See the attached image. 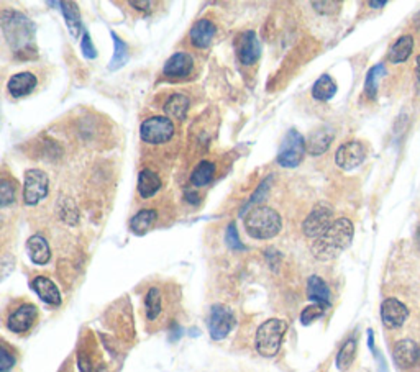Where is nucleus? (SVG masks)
Segmentation results:
<instances>
[{
	"label": "nucleus",
	"instance_id": "f257e3e1",
	"mask_svg": "<svg viewBox=\"0 0 420 372\" xmlns=\"http://www.w3.org/2000/svg\"><path fill=\"white\" fill-rule=\"evenodd\" d=\"M353 233H355V228L350 220L337 218L322 236L312 241L311 252L313 258L318 261L335 259L351 245Z\"/></svg>",
	"mask_w": 420,
	"mask_h": 372
},
{
	"label": "nucleus",
	"instance_id": "f03ea898",
	"mask_svg": "<svg viewBox=\"0 0 420 372\" xmlns=\"http://www.w3.org/2000/svg\"><path fill=\"white\" fill-rule=\"evenodd\" d=\"M0 24H2L3 35H6L7 43L10 44L12 50L20 55L21 51L28 56V51H35V25L32 20L26 19L24 13L3 10L0 15Z\"/></svg>",
	"mask_w": 420,
	"mask_h": 372
},
{
	"label": "nucleus",
	"instance_id": "7ed1b4c3",
	"mask_svg": "<svg viewBox=\"0 0 420 372\" xmlns=\"http://www.w3.org/2000/svg\"><path fill=\"white\" fill-rule=\"evenodd\" d=\"M245 228L255 240H271L282 228L281 215L271 207L258 205L246 215Z\"/></svg>",
	"mask_w": 420,
	"mask_h": 372
},
{
	"label": "nucleus",
	"instance_id": "20e7f679",
	"mask_svg": "<svg viewBox=\"0 0 420 372\" xmlns=\"http://www.w3.org/2000/svg\"><path fill=\"white\" fill-rule=\"evenodd\" d=\"M287 331V323L280 318H271V320L264 322L256 331V351L262 354L263 357H274L280 353L282 338H284Z\"/></svg>",
	"mask_w": 420,
	"mask_h": 372
},
{
	"label": "nucleus",
	"instance_id": "39448f33",
	"mask_svg": "<svg viewBox=\"0 0 420 372\" xmlns=\"http://www.w3.org/2000/svg\"><path fill=\"white\" fill-rule=\"evenodd\" d=\"M306 151V138H304L295 128H291L284 135V138H282L276 161L280 166L287 167V169L291 167V169H293V167H298L300 162H302Z\"/></svg>",
	"mask_w": 420,
	"mask_h": 372
},
{
	"label": "nucleus",
	"instance_id": "423d86ee",
	"mask_svg": "<svg viewBox=\"0 0 420 372\" xmlns=\"http://www.w3.org/2000/svg\"><path fill=\"white\" fill-rule=\"evenodd\" d=\"M140 136L148 145H165L174 136V125L167 117H152L141 123Z\"/></svg>",
	"mask_w": 420,
	"mask_h": 372
},
{
	"label": "nucleus",
	"instance_id": "0eeeda50",
	"mask_svg": "<svg viewBox=\"0 0 420 372\" xmlns=\"http://www.w3.org/2000/svg\"><path fill=\"white\" fill-rule=\"evenodd\" d=\"M50 179L42 169H28L25 172L24 183V202L26 205H37L48 196Z\"/></svg>",
	"mask_w": 420,
	"mask_h": 372
},
{
	"label": "nucleus",
	"instance_id": "6e6552de",
	"mask_svg": "<svg viewBox=\"0 0 420 372\" xmlns=\"http://www.w3.org/2000/svg\"><path fill=\"white\" fill-rule=\"evenodd\" d=\"M331 216H334L331 207L327 205V203H318V205L312 208V212L307 215V218L304 220V234H306L307 238H312V240H317V238L322 236V234L330 228V225L334 223Z\"/></svg>",
	"mask_w": 420,
	"mask_h": 372
},
{
	"label": "nucleus",
	"instance_id": "1a4fd4ad",
	"mask_svg": "<svg viewBox=\"0 0 420 372\" xmlns=\"http://www.w3.org/2000/svg\"><path fill=\"white\" fill-rule=\"evenodd\" d=\"M237 318L233 315V312L225 305L217 304L210 308V315H209V333L212 336V340L220 341L223 338H227L230 331L233 330L235 326Z\"/></svg>",
	"mask_w": 420,
	"mask_h": 372
},
{
	"label": "nucleus",
	"instance_id": "9d476101",
	"mask_svg": "<svg viewBox=\"0 0 420 372\" xmlns=\"http://www.w3.org/2000/svg\"><path fill=\"white\" fill-rule=\"evenodd\" d=\"M365 158L366 148L360 141H348V143L340 146L337 153H335V162L343 171L356 169L358 166L363 165Z\"/></svg>",
	"mask_w": 420,
	"mask_h": 372
},
{
	"label": "nucleus",
	"instance_id": "9b49d317",
	"mask_svg": "<svg viewBox=\"0 0 420 372\" xmlns=\"http://www.w3.org/2000/svg\"><path fill=\"white\" fill-rule=\"evenodd\" d=\"M237 56L243 66H251L262 56V44L255 32H245L237 41Z\"/></svg>",
	"mask_w": 420,
	"mask_h": 372
},
{
	"label": "nucleus",
	"instance_id": "f8f14e48",
	"mask_svg": "<svg viewBox=\"0 0 420 372\" xmlns=\"http://www.w3.org/2000/svg\"><path fill=\"white\" fill-rule=\"evenodd\" d=\"M37 318L38 308L32 304H24L15 312L10 313V317L7 320V326L13 333H26V331L32 328Z\"/></svg>",
	"mask_w": 420,
	"mask_h": 372
},
{
	"label": "nucleus",
	"instance_id": "ddd939ff",
	"mask_svg": "<svg viewBox=\"0 0 420 372\" xmlns=\"http://www.w3.org/2000/svg\"><path fill=\"white\" fill-rule=\"evenodd\" d=\"M409 310L404 304L399 302L397 299H386L381 305V318L383 323L387 328L394 330L401 328L404 322L408 320Z\"/></svg>",
	"mask_w": 420,
	"mask_h": 372
},
{
	"label": "nucleus",
	"instance_id": "4468645a",
	"mask_svg": "<svg viewBox=\"0 0 420 372\" xmlns=\"http://www.w3.org/2000/svg\"><path fill=\"white\" fill-rule=\"evenodd\" d=\"M392 356L397 366L402 369H409L420 360V346L412 340H401L392 349Z\"/></svg>",
	"mask_w": 420,
	"mask_h": 372
},
{
	"label": "nucleus",
	"instance_id": "2eb2a0df",
	"mask_svg": "<svg viewBox=\"0 0 420 372\" xmlns=\"http://www.w3.org/2000/svg\"><path fill=\"white\" fill-rule=\"evenodd\" d=\"M194 69V57L189 53H174L165 63L163 74L167 77H188Z\"/></svg>",
	"mask_w": 420,
	"mask_h": 372
},
{
	"label": "nucleus",
	"instance_id": "dca6fc26",
	"mask_svg": "<svg viewBox=\"0 0 420 372\" xmlns=\"http://www.w3.org/2000/svg\"><path fill=\"white\" fill-rule=\"evenodd\" d=\"M215 33L217 28L214 21L209 19H202L192 25L191 32H189V39H191V43L196 48L206 50V48H209L212 41H214Z\"/></svg>",
	"mask_w": 420,
	"mask_h": 372
},
{
	"label": "nucleus",
	"instance_id": "f3484780",
	"mask_svg": "<svg viewBox=\"0 0 420 372\" xmlns=\"http://www.w3.org/2000/svg\"><path fill=\"white\" fill-rule=\"evenodd\" d=\"M37 77L32 73H19L8 79L7 91L13 99H21V97L32 94L33 89L37 87Z\"/></svg>",
	"mask_w": 420,
	"mask_h": 372
},
{
	"label": "nucleus",
	"instance_id": "a211bd4d",
	"mask_svg": "<svg viewBox=\"0 0 420 372\" xmlns=\"http://www.w3.org/2000/svg\"><path fill=\"white\" fill-rule=\"evenodd\" d=\"M32 289L37 292V295L45 304L53 305V307H57V305H61L60 289H57L56 284L51 281V279H48L45 276L35 277L33 282H32Z\"/></svg>",
	"mask_w": 420,
	"mask_h": 372
},
{
	"label": "nucleus",
	"instance_id": "6ab92c4d",
	"mask_svg": "<svg viewBox=\"0 0 420 372\" xmlns=\"http://www.w3.org/2000/svg\"><path fill=\"white\" fill-rule=\"evenodd\" d=\"M334 136L335 133L329 127H322L318 128V130L312 131L309 140L306 141L307 151L311 153L312 156H320V154H324L327 149L330 148L331 141H334Z\"/></svg>",
	"mask_w": 420,
	"mask_h": 372
},
{
	"label": "nucleus",
	"instance_id": "aec40b11",
	"mask_svg": "<svg viewBox=\"0 0 420 372\" xmlns=\"http://www.w3.org/2000/svg\"><path fill=\"white\" fill-rule=\"evenodd\" d=\"M26 251H28L30 259L32 263L38 264V266H45L50 263L51 259V250L50 245L42 234H33V236L28 238L26 241Z\"/></svg>",
	"mask_w": 420,
	"mask_h": 372
},
{
	"label": "nucleus",
	"instance_id": "412c9836",
	"mask_svg": "<svg viewBox=\"0 0 420 372\" xmlns=\"http://www.w3.org/2000/svg\"><path fill=\"white\" fill-rule=\"evenodd\" d=\"M307 297L312 304H322L330 307V289L325 281L318 276H311L307 281Z\"/></svg>",
	"mask_w": 420,
	"mask_h": 372
},
{
	"label": "nucleus",
	"instance_id": "4be33fe9",
	"mask_svg": "<svg viewBox=\"0 0 420 372\" xmlns=\"http://www.w3.org/2000/svg\"><path fill=\"white\" fill-rule=\"evenodd\" d=\"M161 189V179L152 169H143L138 174V194L143 198H152Z\"/></svg>",
	"mask_w": 420,
	"mask_h": 372
},
{
	"label": "nucleus",
	"instance_id": "5701e85b",
	"mask_svg": "<svg viewBox=\"0 0 420 372\" xmlns=\"http://www.w3.org/2000/svg\"><path fill=\"white\" fill-rule=\"evenodd\" d=\"M412 48H414V38L410 37V35H404V37H401L394 44H392L391 50H389L387 59L391 61L392 64L404 63V61H408L410 53H412Z\"/></svg>",
	"mask_w": 420,
	"mask_h": 372
},
{
	"label": "nucleus",
	"instance_id": "b1692460",
	"mask_svg": "<svg viewBox=\"0 0 420 372\" xmlns=\"http://www.w3.org/2000/svg\"><path fill=\"white\" fill-rule=\"evenodd\" d=\"M61 12H63L66 26H68L69 33L73 38H79L81 33V13H79V7L76 2H61Z\"/></svg>",
	"mask_w": 420,
	"mask_h": 372
},
{
	"label": "nucleus",
	"instance_id": "393cba45",
	"mask_svg": "<svg viewBox=\"0 0 420 372\" xmlns=\"http://www.w3.org/2000/svg\"><path fill=\"white\" fill-rule=\"evenodd\" d=\"M110 35H112L113 41V56L112 59H110L109 71H118L128 63V59H130V51H128L127 43L123 41L117 33L110 32Z\"/></svg>",
	"mask_w": 420,
	"mask_h": 372
},
{
	"label": "nucleus",
	"instance_id": "a878e982",
	"mask_svg": "<svg viewBox=\"0 0 420 372\" xmlns=\"http://www.w3.org/2000/svg\"><path fill=\"white\" fill-rule=\"evenodd\" d=\"M335 94H337V84H335L329 74L318 77L312 87V97L318 102L330 100Z\"/></svg>",
	"mask_w": 420,
	"mask_h": 372
},
{
	"label": "nucleus",
	"instance_id": "bb28decb",
	"mask_svg": "<svg viewBox=\"0 0 420 372\" xmlns=\"http://www.w3.org/2000/svg\"><path fill=\"white\" fill-rule=\"evenodd\" d=\"M189 105H191V100H189L188 95L183 94H174L171 95L167 102L165 104V113L170 115L172 118H178V120H183L188 113Z\"/></svg>",
	"mask_w": 420,
	"mask_h": 372
},
{
	"label": "nucleus",
	"instance_id": "cd10ccee",
	"mask_svg": "<svg viewBox=\"0 0 420 372\" xmlns=\"http://www.w3.org/2000/svg\"><path fill=\"white\" fill-rule=\"evenodd\" d=\"M217 171V166L210 161H201L196 166V169L191 174V183L196 187H204V185L210 184V180L214 179Z\"/></svg>",
	"mask_w": 420,
	"mask_h": 372
},
{
	"label": "nucleus",
	"instance_id": "c85d7f7f",
	"mask_svg": "<svg viewBox=\"0 0 420 372\" xmlns=\"http://www.w3.org/2000/svg\"><path fill=\"white\" fill-rule=\"evenodd\" d=\"M156 210H152V208H145V210H140L138 214H136L134 218L130 221V228L131 232L136 234H143L147 233L149 228H152V225L154 223V220H156Z\"/></svg>",
	"mask_w": 420,
	"mask_h": 372
},
{
	"label": "nucleus",
	"instance_id": "c756f323",
	"mask_svg": "<svg viewBox=\"0 0 420 372\" xmlns=\"http://www.w3.org/2000/svg\"><path fill=\"white\" fill-rule=\"evenodd\" d=\"M356 356V340L350 338L345 341V344L337 354V367L340 371H347L353 364Z\"/></svg>",
	"mask_w": 420,
	"mask_h": 372
},
{
	"label": "nucleus",
	"instance_id": "7c9ffc66",
	"mask_svg": "<svg viewBox=\"0 0 420 372\" xmlns=\"http://www.w3.org/2000/svg\"><path fill=\"white\" fill-rule=\"evenodd\" d=\"M145 305H147V317L148 320H156L159 313H161V292L156 287H152L148 290L147 299H145Z\"/></svg>",
	"mask_w": 420,
	"mask_h": 372
},
{
	"label": "nucleus",
	"instance_id": "2f4dec72",
	"mask_svg": "<svg viewBox=\"0 0 420 372\" xmlns=\"http://www.w3.org/2000/svg\"><path fill=\"white\" fill-rule=\"evenodd\" d=\"M384 73H386V69H384L383 64H378L369 69L365 82V92L369 99H374L376 94H378V81L384 76Z\"/></svg>",
	"mask_w": 420,
	"mask_h": 372
},
{
	"label": "nucleus",
	"instance_id": "473e14b6",
	"mask_svg": "<svg viewBox=\"0 0 420 372\" xmlns=\"http://www.w3.org/2000/svg\"><path fill=\"white\" fill-rule=\"evenodd\" d=\"M327 308L329 307H325V305H322V304L309 305V307L304 308L302 313H300V323H302L304 326H309L312 322H316L320 317H324Z\"/></svg>",
	"mask_w": 420,
	"mask_h": 372
},
{
	"label": "nucleus",
	"instance_id": "72a5a7b5",
	"mask_svg": "<svg viewBox=\"0 0 420 372\" xmlns=\"http://www.w3.org/2000/svg\"><path fill=\"white\" fill-rule=\"evenodd\" d=\"M15 183H12L7 177L2 179V184H0V203H2V207H10L15 202Z\"/></svg>",
	"mask_w": 420,
	"mask_h": 372
},
{
	"label": "nucleus",
	"instance_id": "f704fd0d",
	"mask_svg": "<svg viewBox=\"0 0 420 372\" xmlns=\"http://www.w3.org/2000/svg\"><path fill=\"white\" fill-rule=\"evenodd\" d=\"M271 179H273V177L269 176V177H266V179L263 180L262 184L258 185V189L255 190V194H253V196H251V198L248 201V203H246L245 208H243V210H241V215L245 214V212L248 210L250 207H253L255 203H263V198L268 196V190H269V184H271Z\"/></svg>",
	"mask_w": 420,
	"mask_h": 372
},
{
	"label": "nucleus",
	"instance_id": "c9c22d12",
	"mask_svg": "<svg viewBox=\"0 0 420 372\" xmlns=\"http://www.w3.org/2000/svg\"><path fill=\"white\" fill-rule=\"evenodd\" d=\"M225 241H227L228 248H232V250H245V246L240 241V236H238L237 223H233V221L228 225L227 232H225Z\"/></svg>",
	"mask_w": 420,
	"mask_h": 372
},
{
	"label": "nucleus",
	"instance_id": "e433bc0d",
	"mask_svg": "<svg viewBox=\"0 0 420 372\" xmlns=\"http://www.w3.org/2000/svg\"><path fill=\"white\" fill-rule=\"evenodd\" d=\"M312 7L313 10L322 13V15H334L340 10L342 3L334 2V0H330V2H312Z\"/></svg>",
	"mask_w": 420,
	"mask_h": 372
},
{
	"label": "nucleus",
	"instance_id": "4c0bfd02",
	"mask_svg": "<svg viewBox=\"0 0 420 372\" xmlns=\"http://www.w3.org/2000/svg\"><path fill=\"white\" fill-rule=\"evenodd\" d=\"M81 53H82V56L86 57V59H95V57H97L95 46H94V43H92V39H91L89 33H87V32L82 33Z\"/></svg>",
	"mask_w": 420,
	"mask_h": 372
},
{
	"label": "nucleus",
	"instance_id": "58836bf2",
	"mask_svg": "<svg viewBox=\"0 0 420 372\" xmlns=\"http://www.w3.org/2000/svg\"><path fill=\"white\" fill-rule=\"evenodd\" d=\"M13 366H15V356L8 351L6 344H2V348H0V372H8Z\"/></svg>",
	"mask_w": 420,
	"mask_h": 372
},
{
	"label": "nucleus",
	"instance_id": "ea45409f",
	"mask_svg": "<svg viewBox=\"0 0 420 372\" xmlns=\"http://www.w3.org/2000/svg\"><path fill=\"white\" fill-rule=\"evenodd\" d=\"M130 7H134L140 12H147L149 10V7H152V2H138V0H134V2H130Z\"/></svg>",
	"mask_w": 420,
	"mask_h": 372
},
{
	"label": "nucleus",
	"instance_id": "a19ab883",
	"mask_svg": "<svg viewBox=\"0 0 420 372\" xmlns=\"http://www.w3.org/2000/svg\"><path fill=\"white\" fill-rule=\"evenodd\" d=\"M185 201H188L189 203H192V205H197L199 203V196H197V192H192V190H188V192H185Z\"/></svg>",
	"mask_w": 420,
	"mask_h": 372
},
{
	"label": "nucleus",
	"instance_id": "79ce46f5",
	"mask_svg": "<svg viewBox=\"0 0 420 372\" xmlns=\"http://www.w3.org/2000/svg\"><path fill=\"white\" fill-rule=\"evenodd\" d=\"M79 366H81L82 372H89L91 371V364H89V361H87V357H84V356L79 357Z\"/></svg>",
	"mask_w": 420,
	"mask_h": 372
},
{
	"label": "nucleus",
	"instance_id": "37998d69",
	"mask_svg": "<svg viewBox=\"0 0 420 372\" xmlns=\"http://www.w3.org/2000/svg\"><path fill=\"white\" fill-rule=\"evenodd\" d=\"M417 92L420 94V55L417 56Z\"/></svg>",
	"mask_w": 420,
	"mask_h": 372
},
{
	"label": "nucleus",
	"instance_id": "c03bdc74",
	"mask_svg": "<svg viewBox=\"0 0 420 372\" xmlns=\"http://www.w3.org/2000/svg\"><path fill=\"white\" fill-rule=\"evenodd\" d=\"M386 6V2H369V7H374V8H381Z\"/></svg>",
	"mask_w": 420,
	"mask_h": 372
},
{
	"label": "nucleus",
	"instance_id": "a18cd8bd",
	"mask_svg": "<svg viewBox=\"0 0 420 372\" xmlns=\"http://www.w3.org/2000/svg\"><path fill=\"white\" fill-rule=\"evenodd\" d=\"M415 26H417V28L420 30V12H419V15L415 17Z\"/></svg>",
	"mask_w": 420,
	"mask_h": 372
}]
</instances>
